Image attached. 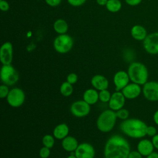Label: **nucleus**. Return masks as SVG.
<instances>
[{
  "label": "nucleus",
  "instance_id": "nucleus-1",
  "mask_svg": "<svg viewBox=\"0 0 158 158\" xmlns=\"http://www.w3.org/2000/svg\"><path fill=\"white\" fill-rule=\"evenodd\" d=\"M130 151L128 141L120 135H114L105 144L104 155V158H128Z\"/></svg>",
  "mask_w": 158,
  "mask_h": 158
},
{
  "label": "nucleus",
  "instance_id": "nucleus-2",
  "mask_svg": "<svg viewBox=\"0 0 158 158\" xmlns=\"http://www.w3.org/2000/svg\"><path fill=\"white\" fill-rule=\"evenodd\" d=\"M148 125L143 120L130 118L123 120L120 125V129L123 133L128 137L140 139L146 135Z\"/></svg>",
  "mask_w": 158,
  "mask_h": 158
},
{
  "label": "nucleus",
  "instance_id": "nucleus-3",
  "mask_svg": "<svg viewBox=\"0 0 158 158\" xmlns=\"http://www.w3.org/2000/svg\"><path fill=\"white\" fill-rule=\"evenodd\" d=\"M127 73L131 82L139 85H144L148 80L149 73L146 65L139 62L131 63L128 68Z\"/></svg>",
  "mask_w": 158,
  "mask_h": 158
},
{
  "label": "nucleus",
  "instance_id": "nucleus-4",
  "mask_svg": "<svg viewBox=\"0 0 158 158\" xmlns=\"http://www.w3.org/2000/svg\"><path fill=\"white\" fill-rule=\"evenodd\" d=\"M117 118L115 111L110 109H106L98 116L96 120V127L100 131L108 133L115 127Z\"/></svg>",
  "mask_w": 158,
  "mask_h": 158
},
{
  "label": "nucleus",
  "instance_id": "nucleus-5",
  "mask_svg": "<svg viewBox=\"0 0 158 158\" xmlns=\"http://www.w3.org/2000/svg\"><path fill=\"white\" fill-rule=\"evenodd\" d=\"M1 80L3 84L7 86L14 85L19 79V73L11 65H2L0 72Z\"/></svg>",
  "mask_w": 158,
  "mask_h": 158
},
{
  "label": "nucleus",
  "instance_id": "nucleus-6",
  "mask_svg": "<svg viewBox=\"0 0 158 158\" xmlns=\"http://www.w3.org/2000/svg\"><path fill=\"white\" fill-rule=\"evenodd\" d=\"M73 45V40L68 34L59 35L54 40L53 46L56 51L60 54H65L69 52Z\"/></svg>",
  "mask_w": 158,
  "mask_h": 158
},
{
  "label": "nucleus",
  "instance_id": "nucleus-7",
  "mask_svg": "<svg viewBox=\"0 0 158 158\" xmlns=\"http://www.w3.org/2000/svg\"><path fill=\"white\" fill-rule=\"evenodd\" d=\"M8 104L12 107H19L25 102V94L23 89L19 88H13L10 89L6 98Z\"/></svg>",
  "mask_w": 158,
  "mask_h": 158
},
{
  "label": "nucleus",
  "instance_id": "nucleus-8",
  "mask_svg": "<svg viewBox=\"0 0 158 158\" xmlns=\"http://www.w3.org/2000/svg\"><path fill=\"white\" fill-rule=\"evenodd\" d=\"M143 46L145 51L151 55L158 54V31L148 34L143 41Z\"/></svg>",
  "mask_w": 158,
  "mask_h": 158
},
{
  "label": "nucleus",
  "instance_id": "nucleus-9",
  "mask_svg": "<svg viewBox=\"0 0 158 158\" xmlns=\"http://www.w3.org/2000/svg\"><path fill=\"white\" fill-rule=\"evenodd\" d=\"M90 105L86 102L83 99L78 100L73 102L70 107L71 114L78 118L86 117L90 112Z\"/></svg>",
  "mask_w": 158,
  "mask_h": 158
},
{
  "label": "nucleus",
  "instance_id": "nucleus-10",
  "mask_svg": "<svg viewBox=\"0 0 158 158\" xmlns=\"http://www.w3.org/2000/svg\"><path fill=\"white\" fill-rule=\"evenodd\" d=\"M142 93L146 99L149 101H158V81H149L143 85Z\"/></svg>",
  "mask_w": 158,
  "mask_h": 158
},
{
  "label": "nucleus",
  "instance_id": "nucleus-11",
  "mask_svg": "<svg viewBox=\"0 0 158 158\" xmlns=\"http://www.w3.org/2000/svg\"><path fill=\"white\" fill-rule=\"evenodd\" d=\"M74 154L77 158H94L95 150L90 143H81L78 144Z\"/></svg>",
  "mask_w": 158,
  "mask_h": 158
},
{
  "label": "nucleus",
  "instance_id": "nucleus-12",
  "mask_svg": "<svg viewBox=\"0 0 158 158\" xmlns=\"http://www.w3.org/2000/svg\"><path fill=\"white\" fill-rule=\"evenodd\" d=\"M13 59V46L10 42L3 43L0 49V60L2 65L11 64Z\"/></svg>",
  "mask_w": 158,
  "mask_h": 158
},
{
  "label": "nucleus",
  "instance_id": "nucleus-13",
  "mask_svg": "<svg viewBox=\"0 0 158 158\" xmlns=\"http://www.w3.org/2000/svg\"><path fill=\"white\" fill-rule=\"evenodd\" d=\"M130 81V77L127 72L124 70L117 72L113 77V82L115 85V91H122V89L129 83Z\"/></svg>",
  "mask_w": 158,
  "mask_h": 158
},
{
  "label": "nucleus",
  "instance_id": "nucleus-14",
  "mask_svg": "<svg viewBox=\"0 0 158 158\" xmlns=\"http://www.w3.org/2000/svg\"><path fill=\"white\" fill-rule=\"evenodd\" d=\"M125 99L126 98L121 91H115L112 94L111 98L108 102L110 109L116 112L123 108L125 104Z\"/></svg>",
  "mask_w": 158,
  "mask_h": 158
},
{
  "label": "nucleus",
  "instance_id": "nucleus-15",
  "mask_svg": "<svg viewBox=\"0 0 158 158\" xmlns=\"http://www.w3.org/2000/svg\"><path fill=\"white\" fill-rule=\"evenodd\" d=\"M121 91L126 99H134L140 95L142 92V88L141 85L131 82V83H129Z\"/></svg>",
  "mask_w": 158,
  "mask_h": 158
},
{
  "label": "nucleus",
  "instance_id": "nucleus-16",
  "mask_svg": "<svg viewBox=\"0 0 158 158\" xmlns=\"http://www.w3.org/2000/svg\"><path fill=\"white\" fill-rule=\"evenodd\" d=\"M92 86L98 91L107 89L109 87V81L107 78L102 75L97 74L94 75L91 79Z\"/></svg>",
  "mask_w": 158,
  "mask_h": 158
},
{
  "label": "nucleus",
  "instance_id": "nucleus-17",
  "mask_svg": "<svg viewBox=\"0 0 158 158\" xmlns=\"http://www.w3.org/2000/svg\"><path fill=\"white\" fill-rule=\"evenodd\" d=\"M154 147L151 140L148 139H141L137 144V151L144 157L154 152Z\"/></svg>",
  "mask_w": 158,
  "mask_h": 158
},
{
  "label": "nucleus",
  "instance_id": "nucleus-18",
  "mask_svg": "<svg viewBox=\"0 0 158 158\" xmlns=\"http://www.w3.org/2000/svg\"><path fill=\"white\" fill-rule=\"evenodd\" d=\"M78 142L77 139L72 136H67L62 140L61 146L62 148L70 152H74L78 146Z\"/></svg>",
  "mask_w": 158,
  "mask_h": 158
},
{
  "label": "nucleus",
  "instance_id": "nucleus-19",
  "mask_svg": "<svg viewBox=\"0 0 158 158\" xmlns=\"http://www.w3.org/2000/svg\"><path fill=\"white\" fill-rule=\"evenodd\" d=\"M131 36L136 41H143L148 35L146 28L141 25H133L130 30Z\"/></svg>",
  "mask_w": 158,
  "mask_h": 158
},
{
  "label": "nucleus",
  "instance_id": "nucleus-20",
  "mask_svg": "<svg viewBox=\"0 0 158 158\" xmlns=\"http://www.w3.org/2000/svg\"><path fill=\"white\" fill-rule=\"evenodd\" d=\"M83 99L90 106L93 105L99 101V92L94 88L87 89L83 93Z\"/></svg>",
  "mask_w": 158,
  "mask_h": 158
},
{
  "label": "nucleus",
  "instance_id": "nucleus-21",
  "mask_svg": "<svg viewBox=\"0 0 158 158\" xmlns=\"http://www.w3.org/2000/svg\"><path fill=\"white\" fill-rule=\"evenodd\" d=\"M52 133L56 139L62 140L69 135V127L65 123H59L54 127Z\"/></svg>",
  "mask_w": 158,
  "mask_h": 158
},
{
  "label": "nucleus",
  "instance_id": "nucleus-22",
  "mask_svg": "<svg viewBox=\"0 0 158 158\" xmlns=\"http://www.w3.org/2000/svg\"><path fill=\"white\" fill-rule=\"evenodd\" d=\"M53 28L57 33L62 35L67 33L69 29V25L65 20L59 19L54 22L53 24Z\"/></svg>",
  "mask_w": 158,
  "mask_h": 158
},
{
  "label": "nucleus",
  "instance_id": "nucleus-23",
  "mask_svg": "<svg viewBox=\"0 0 158 158\" xmlns=\"http://www.w3.org/2000/svg\"><path fill=\"white\" fill-rule=\"evenodd\" d=\"M106 7L110 12H117L121 9L122 3L120 0H108Z\"/></svg>",
  "mask_w": 158,
  "mask_h": 158
},
{
  "label": "nucleus",
  "instance_id": "nucleus-24",
  "mask_svg": "<svg viewBox=\"0 0 158 158\" xmlns=\"http://www.w3.org/2000/svg\"><path fill=\"white\" fill-rule=\"evenodd\" d=\"M72 85H73L69 83L67 81L63 82L59 88L60 94L64 97H69L72 95L73 92V87Z\"/></svg>",
  "mask_w": 158,
  "mask_h": 158
},
{
  "label": "nucleus",
  "instance_id": "nucleus-25",
  "mask_svg": "<svg viewBox=\"0 0 158 158\" xmlns=\"http://www.w3.org/2000/svg\"><path fill=\"white\" fill-rule=\"evenodd\" d=\"M42 143L44 146L48 148H52L55 144V138L51 135H45L42 138Z\"/></svg>",
  "mask_w": 158,
  "mask_h": 158
},
{
  "label": "nucleus",
  "instance_id": "nucleus-26",
  "mask_svg": "<svg viewBox=\"0 0 158 158\" xmlns=\"http://www.w3.org/2000/svg\"><path fill=\"white\" fill-rule=\"evenodd\" d=\"M112 94H110V91L107 89H103L99 91V100L102 102H109Z\"/></svg>",
  "mask_w": 158,
  "mask_h": 158
},
{
  "label": "nucleus",
  "instance_id": "nucleus-27",
  "mask_svg": "<svg viewBox=\"0 0 158 158\" xmlns=\"http://www.w3.org/2000/svg\"><path fill=\"white\" fill-rule=\"evenodd\" d=\"M115 112H116L117 118H119L120 120H125L128 118L129 117V115H130L129 111L127 109H125L123 107L117 110Z\"/></svg>",
  "mask_w": 158,
  "mask_h": 158
},
{
  "label": "nucleus",
  "instance_id": "nucleus-28",
  "mask_svg": "<svg viewBox=\"0 0 158 158\" xmlns=\"http://www.w3.org/2000/svg\"><path fill=\"white\" fill-rule=\"evenodd\" d=\"M10 89L9 86L2 84L0 86V98L1 99L6 98L9 93Z\"/></svg>",
  "mask_w": 158,
  "mask_h": 158
},
{
  "label": "nucleus",
  "instance_id": "nucleus-29",
  "mask_svg": "<svg viewBox=\"0 0 158 158\" xmlns=\"http://www.w3.org/2000/svg\"><path fill=\"white\" fill-rule=\"evenodd\" d=\"M50 148H48L44 146L40 149L39 151V156L41 158H48L50 156Z\"/></svg>",
  "mask_w": 158,
  "mask_h": 158
},
{
  "label": "nucleus",
  "instance_id": "nucleus-30",
  "mask_svg": "<svg viewBox=\"0 0 158 158\" xmlns=\"http://www.w3.org/2000/svg\"><path fill=\"white\" fill-rule=\"evenodd\" d=\"M78 80V75L75 73H70L67 76V78H66V81L67 82H69V83L72 84V85H73V84H75L77 81Z\"/></svg>",
  "mask_w": 158,
  "mask_h": 158
},
{
  "label": "nucleus",
  "instance_id": "nucleus-31",
  "mask_svg": "<svg viewBox=\"0 0 158 158\" xmlns=\"http://www.w3.org/2000/svg\"><path fill=\"white\" fill-rule=\"evenodd\" d=\"M157 134V129L154 126H148L146 129V135L149 137H153Z\"/></svg>",
  "mask_w": 158,
  "mask_h": 158
},
{
  "label": "nucleus",
  "instance_id": "nucleus-32",
  "mask_svg": "<svg viewBox=\"0 0 158 158\" xmlns=\"http://www.w3.org/2000/svg\"><path fill=\"white\" fill-rule=\"evenodd\" d=\"M67 2L72 6L78 7L82 6L86 0H67Z\"/></svg>",
  "mask_w": 158,
  "mask_h": 158
},
{
  "label": "nucleus",
  "instance_id": "nucleus-33",
  "mask_svg": "<svg viewBox=\"0 0 158 158\" xmlns=\"http://www.w3.org/2000/svg\"><path fill=\"white\" fill-rule=\"evenodd\" d=\"M10 8L9 4L6 0H1L0 1V9L3 12H6L9 10Z\"/></svg>",
  "mask_w": 158,
  "mask_h": 158
},
{
  "label": "nucleus",
  "instance_id": "nucleus-34",
  "mask_svg": "<svg viewBox=\"0 0 158 158\" xmlns=\"http://www.w3.org/2000/svg\"><path fill=\"white\" fill-rule=\"evenodd\" d=\"M143 156L136 150V151H130L128 158H143Z\"/></svg>",
  "mask_w": 158,
  "mask_h": 158
},
{
  "label": "nucleus",
  "instance_id": "nucleus-35",
  "mask_svg": "<svg viewBox=\"0 0 158 158\" xmlns=\"http://www.w3.org/2000/svg\"><path fill=\"white\" fill-rule=\"evenodd\" d=\"M45 2L49 6L56 7L60 4L61 0H45Z\"/></svg>",
  "mask_w": 158,
  "mask_h": 158
},
{
  "label": "nucleus",
  "instance_id": "nucleus-36",
  "mask_svg": "<svg viewBox=\"0 0 158 158\" xmlns=\"http://www.w3.org/2000/svg\"><path fill=\"white\" fill-rule=\"evenodd\" d=\"M125 2L130 6H136L139 5L142 0H125Z\"/></svg>",
  "mask_w": 158,
  "mask_h": 158
},
{
  "label": "nucleus",
  "instance_id": "nucleus-37",
  "mask_svg": "<svg viewBox=\"0 0 158 158\" xmlns=\"http://www.w3.org/2000/svg\"><path fill=\"white\" fill-rule=\"evenodd\" d=\"M151 141L152 143V144L154 148L158 149V134L157 133L155 136L152 137Z\"/></svg>",
  "mask_w": 158,
  "mask_h": 158
},
{
  "label": "nucleus",
  "instance_id": "nucleus-38",
  "mask_svg": "<svg viewBox=\"0 0 158 158\" xmlns=\"http://www.w3.org/2000/svg\"><path fill=\"white\" fill-rule=\"evenodd\" d=\"M153 120H154V122L157 125H158V110H157L153 115Z\"/></svg>",
  "mask_w": 158,
  "mask_h": 158
},
{
  "label": "nucleus",
  "instance_id": "nucleus-39",
  "mask_svg": "<svg viewBox=\"0 0 158 158\" xmlns=\"http://www.w3.org/2000/svg\"><path fill=\"white\" fill-rule=\"evenodd\" d=\"M146 158H158V152H152L151 154L146 156Z\"/></svg>",
  "mask_w": 158,
  "mask_h": 158
},
{
  "label": "nucleus",
  "instance_id": "nucleus-40",
  "mask_svg": "<svg viewBox=\"0 0 158 158\" xmlns=\"http://www.w3.org/2000/svg\"><path fill=\"white\" fill-rule=\"evenodd\" d=\"M108 0H96V2L100 6H106Z\"/></svg>",
  "mask_w": 158,
  "mask_h": 158
},
{
  "label": "nucleus",
  "instance_id": "nucleus-41",
  "mask_svg": "<svg viewBox=\"0 0 158 158\" xmlns=\"http://www.w3.org/2000/svg\"><path fill=\"white\" fill-rule=\"evenodd\" d=\"M67 158H77V157L75 156L74 152H73V154H70V156H69Z\"/></svg>",
  "mask_w": 158,
  "mask_h": 158
},
{
  "label": "nucleus",
  "instance_id": "nucleus-42",
  "mask_svg": "<svg viewBox=\"0 0 158 158\" xmlns=\"http://www.w3.org/2000/svg\"><path fill=\"white\" fill-rule=\"evenodd\" d=\"M36 1H40V0H36Z\"/></svg>",
  "mask_w": 158,
  "mask_h": 158
}]
</instances>
